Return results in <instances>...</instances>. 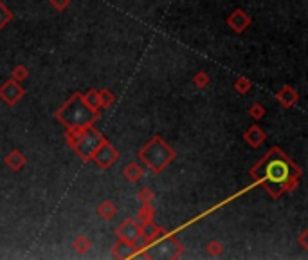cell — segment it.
Wrapping results in <instances>:
<instances>
[{
  "mask_svg": "<svg viewBox=\"0 0 308 260\" xmlns=\"http://www.w3.org/2000/svg\"><path fill=\"white\" fill-rule=\"evenodd\" d=\"M155 246L153 248H146L143 251H139L137 255L146 256V258H179L184 253V246L179 242L175 237H166L164 240L160 242H153Z\"/></svg>",
  "mask_w": 308,
  "mask_h": 260,
  "instance_id": "obj_5",
  "label": "cell"
},
{
  "mask_svg": "<svg viewBox=\"0 0 308 260\" xmlns=\"http://www.w3.org/2000/svg\"><path fill=\"white\" fill-rule=\"evenodd\" d=\"M92 161L101 170H108L119 161V152H117V148L107 139L105 143L99 144V148L96 150V154L92 156Z\"/></svg>",
  "mask_w": 308,
  "mask_h": 260,
  "instance_id": "obj_6",
  "label": "cell"
},
{
  "mask_svg": "<svg viewBox=\"0 0 308 260\" xmlns=\"http://www.w3.org/2000/svg\"><path fill=\"white\" fill-rule=\"evenodd\" d=\"M4 163H6V166H9V168L13 170V172H18V170H22L25 166L27 159H25V156L20 152V150L15 148L4 157Z\"/></svg>",
  "mask_w": 308,
  "mask_h": 260,
  "instance_id": "obj_13",
  "label": "cell"
},
{
  "mask_svg": "<svg viewBox=\"0 0 308 260\" xmlns=\"http://www.w3.org/2000/svg\"><path fill=\"white\" fill-rule=\"evenodd\" d=\"M306 237H308V231H303V233H301V237H299V244H301V248H304V249L308 248V244H306Z\"/></svg>",
  "mask_w": 308,
  "mask_h": 260,
  "instance_id": "obj_28",
  "label": "cell"
},
{
  "mask_svg": "<svg viewBox=\"0 0 308 260\" xmlns=\"http://www.w3.org/2000/svg\"><path fill=\"white\" fill-rule=\"evenodd\" d=\"M137 156H139V159L144 163V166H146L150 172L159 175V173H162L171 165V161H175L177 152L160 136H153L152 139L139 150Z\"/></svg>",
  "mask_w": 308,
  "mask_h": 260,
  "instance_id": "obj_2",
  "label": "cell"
},
{
  "mask_svg": "<svg viewBox=\"0 0 308 260\" xmlns=\"http://www.w3.org/2000/svg\"><path fill=\"white\" fill-rule=\"evenodd\" d=\"M56 120L65 125V128H86L99 120V112H94L83 101L81 92H74L56 110Z\"/></svg>",
  "mask_w": 308,
  "mask_h": 260,
  "instance_id": "obj_1",
  "label": "cell"
},
{
  "mask_svg": "<svg viewBox=\"0 0 308 260\" xmlns=\"http://www.w3.org/2000/svg\"><path fill=\"white\" fill-rule=\"evenodd\" d=\"M98 98H99V103H101V108L105 107H112L115 103V96L110 89H99L98 91Z\"/></svg>",
  "mask_w": 308,
  "mask_h": 260,
  "instance_id": "obj_19",
  "label": "cell"
},
{
  "mask_svg": "<svg viewBox=\"0 0 308 260\" xmlns=\"http://www.w3.org/2000/svg\"><path fill=\"white\" fill-rule=\"evenodd\" d=\"M243 139H245L247 144H251L252 148H258V146H261V144L265 143V139H267V132H265L259 125H252V127H249L245 132H243Z\"/></svg>",
  "mask_w": 308,
  "mask_h": 260,
  "instance_id": "obj_10",
  "label": "cell"
},
{
  "mask_svg": "<svg viewBox=\"0 0 308 260\" xmlns=\"http://www.w3.org/2000/svg\"><path fill=\"white\" fill-rule=\"evenodd\" d=\"M153 217H155V208H153L152 202H146V204H143L141 206V210L137 211L136 215V222L139 224H146V222H153Z\"/></svg>",
  "mask_w": 308,
  "mask_h": 260,
  "instance_id": "obj_15",
  "label": "cell"
},
{
  "mask_svg": "<svg viewBox=\"0 0 308 260\" xmlns=\"http://www.w3.org/2000/svg\"><path fill=\"white\" fill-rule=\"evenodd\" d=\"M105 141H107V137L103 136L99 130H96L94 127H86L85 130H83V134L76 139V143L72 144L70 148L74 150V154L81 159V161L89 163V161H92V156H94L96 150L99 148V144L105 143Z\"/></svg>",
  "mask_w": 308,
  "mask_h": 260,
  "instance_id": "obj_4",
  "label": "cell"
},
{
  "mask_svg": "<svg viewBox=\"0 0 308 260\" xmlns=\"http://www.w3.org/2000/svg\"><path fill=\"white\" fill-rule=\"evenodd\" d=\"M276 99H278V101H280L285 108H290V107H294V105L297 103L299 94H297V92L294 91L290 85H285V87H281L280 92L276 94Z\"/></svg>",
  "mask_w": 308,
  "mask_h": 260,
  "instance_id": "obj_12",
  "label": "cell"
},
{
  "mask_svg": "<svg viewBox=\"0 0 308 260\" xmlns=\"http://www.w3.org/2000/svg\"><path fill=\"white\" fill-rule=\"evenodd\" d=\"M51 4L56 11H65L70 6V0H51Z\"/></svg>",
  "mask_w": 308,
  "mask_h": 260,
  "instance_id": "obj_27",
  "label": "cell"
},
{
  "mask_svg": "<svg viewBox=\"0 0 308 260\" xmlns=\"http://www.w3.org/2000/svg\"><path fill=\"white\" fill-rule=\"evenodd\" d=\"M96 213H98L103 220H112L115 217V213H117V208H115V204L112 201H103L101 204H98Z\"/></svg>",
  "mask_w": 308,
  "mask_h": 260,
  "instance_id": "obj_16",
  "label": "cell"
},
{
  "mask_svg": "<svg viewBox=\"0 0 308 260\" xmlns=\"http://www.w3.org/2000/svg\"><path fill=\"white\" fill-rule=\"evenodd\" d=\"M134 255H136V246H134V242L119 239L112 246V256H114V258H131Z\"/></svg>",
  "mask_w": 308,
  "mask_h": 260,
  "instance_id": "obj_11",
  "label": "cell"
},
{
  "mask_svg": "<svg viewBox=\"0 0 308 260\" xmlns=\"http://www.w3.org/2000/svg\"><path fill=\"white\" fill-rule=\"evenodd\" d=\"M24 96H25V89L22 87L20 82H15L13 78L0 85V99H2L6 105H9V107L17 105Z\"/></svg>",
  "mask_w": 308,
  "mask_h": 260,
  "instance_id": "obj_7",
  "label": "cell"
},
{
  "mask_svg": "<svg viewBox=\"0 0 308 260\" xmlns=\"http://www.w3.org/2000/svg\"><path fill=\"white\" fill-rule=\"evenodd\" d=\"M193 85L198 87V89H204V87H207V85H209V75H207V72H204V70L197 72V75L193 76Z\"/></svg>",
  "mask_w": 308,
  "mask_h": 260,
  "instance_id": "obj_24",
  "label": "cell"
},
{
  "mask_svg": "<svg viewBox=\"0 0 308 260\" xmlns=\"http://www.w3.org/2000/svg\"><path fill=\"white\" fill-rule=\"evenodd\" d=\"M233 87L238 94H247L252 89V82L249 78H245V76H238V78L234 80Z\"/></svg>",
  "mask_w": 308,
  "mask_h": 260,
  "instance_id": "obj_20",
  "label": "cell"
},
{
  "mask_svg": "<svg viewBox=\"0 0 308 260\" xmlns=\"http://www.w3.org/2000/svg\"><path fill=\"white\" fill-rule=\"evenodd\" d=\"M271 154L272 150L267 154V156L261 157V161L254 166V168H259V166H265L261 173H259V179H267V181L274 182L281 188V192H290L296 188L297 184V179H299V173L296 175H290V166L292 163H288V157H283V161L280 159H271Z\"/></svg>",
  "mask_w": 308,
  "mask_h": 260,
  "instance_id": "obj_3",
  "label": "cell"
},
{
  "mask_svg": "<svg viewBox=\"0 0 308 260\" xmlns=\"http://www.w3.org/2000/svg\"><path fill=\"white\" fill-rule=\"evenodd\" d=\"M205 251L209 253L211 256H220L224 253V244L220 242V240H211V242H207V246H205Z\"/></svg>",
  "mask_w": 308,
  "mask_h": 260,
  "instance_id": "obj_22",
  "label": "cell"
},
{
  "mask_svg": "<svg viewBox=\"0 0 308 260\" xmlns=\"http://www.w3.org/2000/svg\"><path fill=\"white\" fill-rule=\"evenodd\" d=\"M72 248H74V251L78 253V255H85V253H89V249L92 248V242L89 237L79 235L78 239L74 240V244H72Z\"/></svg>",
  "mask_w": 308,
  "mask_h": 260,
  "instance_id": "obj_18",
  "label": "cell"
},
{
  "mask_svg": "<svg viewBox=\"0 0 308 260\" xmlns=\"http://www.w3.org/2000/svg\"><path fill=\"white\" fill-rule=\"evenodd\" d=\"M249 116L254 120H261V118H265V107L261 103H252L249 108Z\"/></svg>",
  "mask_w": 308,
  "mask_h": 260,
  "instance_id": "obj_25",
  "label": "cell"
},
{
  "mask_svg": "<svg viewBox=\"0 0 308 260\" xmlns=\"http://www.w3.org/2000/svg\"><path fill=\"white\" fill-rule=\"evenodd\" d=\"M227 25L233 29L234 33H243V31L251 25V17H249L243 9H234L229 17H227Z\"/></svg>",
  "mask_w": 308,
  "mask_h": 260,
  "instance_id": "obj_9",
  "label": "cell"
},
{
  "mask_svg": "<svg viewBox=\"0 0 308 260\" xmlns=\"http://www.w3.org/2000/svg\"><path fill=\"white\" fill-rule=\"evenodd\" d=\"M123 175H124V179H126L128 182H137V181H141V179H143L144 170L137 161H130L126 166H124Z\"/></svg>",
  "mask_w": 308,
  "mask_h": 260,
  "instance_id": "obj_14",
  "label": "cell"
},
{
  "mask_svg": "<svg viewBox=\"0 0 308 260\" xmlns=\"http://www.w3.org/2000/svg\"><path fill=\"white\" fill-rule=\"evenodd\" d=\"M81 96H83V101H85V103L89 105L92 110L99 112V108H101V103H99L98 91H96V89H89L86 92H81Z\"/></svg>",
  "mask_w": 308,
  "mask_h": 260,
  "instance_id": "obj_17",
  "label": "cell"
},
{
  "mask_svg": "<svg viewBox=\"0 0 308 260\" xmlns=\"http://www.w3.org/2000/svg\"><path fill=\"white\" fill-rule=\"evenodd\" d=\"M137 197H139L141 204H146V202H153V197H155V195H153V192L150 190V188H141Z\"/></svg>",
  "mask_w": 308,
  "mask_h": 260,
  "instance_id": "obj_26",
  "label": "cell"
},
{
  "mask_svg": "<svg viewBox=\"0 0 308 260\" xmlns=\"http://www.w3.org/2000/svg\"><path fill=\"white\" fill-rule=\"evenodd\" d=\"M115 235L121 240H128V242H136L139 237V224L134 219H126L115 228Z\"/></svg>",
  "mask_w": 308,
  "mask_h": 260,
  "instance_id": "obj_8",
  "label": "cell"
},
{
  "mask_svg": "<svg viewBox=\"0 0 308 260\" xmlns=\"http://www.w3.org/2000/svg\"><path fill=\"white\" fill-rule=\"evenodd\" d=\"M11 20H13L11 9H9L8 6H6L2 0H0V31H2V29H4Z\"/></svg>",
  "mask_w": 308,
  "mask_h": 260,
  "instance_id": "obj_21",
  "label": "cell"
},
{
  "mask_svg": "<svg viewBox=\"0 0 308 260\" xmlns=\"http://www.w3.org/2000/svg\"><path fill=\"white\" fill-rule=\"evenodd\" d=\"M11 78L15 80V82H25V80L29 78V70H27V67L25 65H17L15 69H13V72H11Z\"/></svg>",
  "mask_w": 308,
  "mask_h": 260,
  "instance_id": "obj_23",
  "label": "cell"
}]
</instances>
